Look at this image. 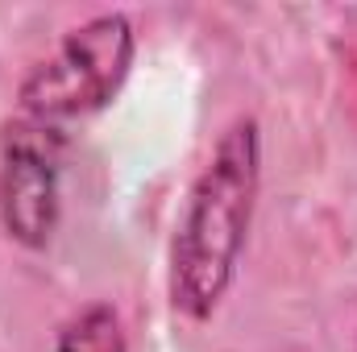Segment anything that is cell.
Masks as SVG:
<instances>
[{"instance_id":"2","label":"cell","mask_w":357,"mask_h":352,"mask_svg":"<svg viewBox=\"0 0 357 352\" xmlns=\"http://www.w3.org/2000/svg\"><path fill=\"white\" fill-rule=\"evenodd\" d=\"M137 54V33L125 13H100L71 29L59 50L38 63L17 91L29 120L54 125L108 108L125 88Z\"/></svg>"},{"instance_id":"3","label":"cell","mask_w":357,"mask_h":352,"mask_svg":"<svg viewBox=\"0 0 357 352\" xmlns=\"http://www.w3.org/2000/svg\"><path fill=\"white\" fill-rule=\"evenodd\" d=\"M59 129L17 120L0 150V224L25 249H46L59 228Z\"/></svg>"},{"instance_id":"4","label":"cell","mask_w":357,"mask_h":352,"mask_svg":"<svg viewBox=\"0 0 357 352\" xmlns=\"http://www.w3.org/2000/svg\"><path fill=\"white\" fill-rule=\"evenodd\" d=\"M54 352H129L121 315L108 303H91L79 315H71L59 336H54Z\"/></svg>"},{"instance_id":"1","label":"cell","mask_w":357,"mask_h":352,"mask_svg":"<svg viewBox=\"0 0 357 352\" xmlns=\"http://www.w3.org/2000/svg\"><path fill=\"white\" fill-rule=\"evenodd\" d=\"M262 186V129L237 116L212 145L187 191L171 241V303L187 319H208L233 286Z\"/></svg>"}]
</instances>
